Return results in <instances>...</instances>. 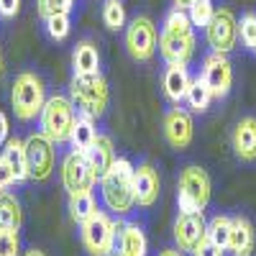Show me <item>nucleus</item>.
<instances>
[{
  "label": "nucleus",
  "mask_w": 256,
  "mask_h": 256,
  "mask_svg": "<svg viewBox=\"0 0 256 256\" xmlns=\"http://www.w3.org/2000/svg\"><path fill=\"white\" fill-rule=\"evenodd\" d=\"M195 26L187 16V10L174 8L169 10L164 24H162V34H159V52L164 56L166 64H187L195 54Z\"/></svg>",
  "instance_id": "nucleus-1"
},
{
  "label": "nucleus",
  "mask_w": 256,
  "mask_h": 256,
  "mask_svg": "<svg viewBox=\"0 0 256 256\" xmlns=\"http://www.w3.org/2000/svg\"><path fill=\"white\" fill-rule=\"evenodd\" d=\"M134 174L136 166L128 159H116L108 174L100 180L102 190V202L108 205L110 212L116 216H128L136 205V190H134Z\"/></svg>",
  "instance_id": "nucleus-2"
},
{
  "label": "nucleus",
  "mask_w": 256,
  "mask_h": 256,
  "mask_svg": "<svg viewBox=\"0 0 256 256\" xmlns=\"http://www.w3.org/2000/svg\"><path fill=\"white\" fill-rule=\"evenodd\" d=\"M70 100L80 116L100 118L108 110V102H110L108 82H105V77L100 72L98 74H74L72 84H70Z\"/></svg>",
  "instance_id": "nucleus-3"
},
{
  "label": "nucleus",
  "mask_w": 256,
  "mask_h": 256,
  "mask_svg": "<svg viewBox=\"0 0 256 256\" xmlns=\"http://www.w3.org/2000/svg\"><path fill=\"white\" fill-rule=\"evenodd\" d=\"M10 102H13L16 118L20 120H34L36 116H41V110L46 105V88L41 82V77L34 72H20L13 82Z\"/></svg>",
  "instance_id": "nucleus-4"
},
{
  "label": "nucleus",
  "mask_w": 256,
  "mask_h": 256,
  "mask_svg": "<svg viewBox=\"0 0 256 256\" xmlns=\"http://www.w3.org/2000/svg\"><path fill=\"white\" fill-rule=\"evenodd\" d=\"M77 108L72 105L70 98L64 95H54L46 100L44 110H41V128L54 144H64V141H72V131H74V123H77Z\"/></svg>",
  "instance_id": "nucleus-5"
},
{
  "label": "nucleus",
  "mask_w": 256,
  "mask_h": 256,
  "mask_svg": "<svg viewBox=\"0 0 256 256\" xmlns=\"http://www.w3.org/2000/svg\"><path fill=\"white\" fill-rule=\"evenodd\" d=\"M180 210H205L210 202V177L202 166L190 164L180 172Z\"/></svg>",
  "instance_id": "nucleus-6"
},
{
  "label": "nucleus",
  "mask_w": 256,
  "mask_h": 256,
  "mask_svg": "<svg viewBox=\"0 0 256 256\" xmlns=\"http://www.w3.org/2000/svg\"><path fill=\"white\" fill-rule=\"evenodd\" d=\"M118 228L105 212H95V216L82 223V246L90 256H110L116 248V238H118Z\"/></svg>",
  "instance_id": "nucleus-7"
},
{
  "label": "nucleus",
  "mask_w": 256,
  "mask_h": 256,
  "mask_svg": "<svg viewBox=\"0 0 256 256\" xmlns=\"http://www.w3.org/2000/svg\"><path fill=\"white\" fill-rule=\"evenodd\" d=\"M159 46L156 26L148 16H136L126 26V49L136 62H152Z\"/></svg>",
  "instance_id": "nucleus-8"
},
{
  "label": "nucleus",
  "mask_w": 256,
  "mask_h": 256,
  "mask_svg": "<svg viewBox=\"0 0 256 256\" xmlns=\"http://www.w3.org/2000/svg\"><path fill=\"white\" fill-rule=\"evenodd\" d=\"M26 146V164H28V177L36 182H44L52 177L54 164H56V148L54 141L46 134H34L24 141Z\"/></svg>",
  "instance_id": "nucleus-9"
},
{
  "label": "nucleus",
  "mask_w": 256,
  "mask_h": 256,
  "mask_svg": "<svg viewBox=\"0 0 256 256\" xmlns=\"http://www.w3.org/2000/svg\"><path fill=\"white\" fill-rule=\"evenodd\" d=\"M205 38L216 54H228L238 44V20L230 8H216V16L205 28Z\"/></svg>",
  "instance_id": "nucleus-10"
},
{
  "label": "nucleus",
  "mask_w": 256,
  "mask_h": 256,
  "mask_svg": "<svg viewBox=\"0 0 256 256\" xmlns=\"http://www.w3.org/2000/svg\"><path fill=\"white\" fill-rule=\"evenodd\" d=\"M95 174L90 169V162L84 156V152L74 148L72 154H67L62 164V184L67 190V195H82V192H92V184H95Z\"/></svg>",
  "instance_id": "nucleus-11"
},
{
  "label": "nucleus",
  "mask_w": 256,
  "mask_h": 256,
  "mask_svg": "<svg viewBox=\"0 0 256 256\" xmlns=\"http://www.w3.org/2000/svg\"><path fill=\"white\" fill-rule=\"evenodd\" d=\"M208 238V220L202 210H180L174 220V241L180 251L195 254L198 246Z\"/></svg>",
  "instance_id": "nucleus-12"
},
{
  "label": "nucleus",
  "mask_w": 256,
  "mask_h": 256,
  "mask_svg": "<svg viewBox=\"0 0 256 256\" xmlns=\"http://www.w3.org/2000/svg\"><path fill=\"white\" fill-rule=\"evenodd\" d=\"M202 80L208 82L212 98H226L230 92V84H233V70H230L228 56L212 52L202 64Z\"/></svg>",
  "instance_id": "nucleus-13"
},
{
  "label": "nucleus",
  "mask_w": 256,
  "mask_h": 256,
  "mask_svg": "<svg viewBox=\"0 0 256 256\" xmlns=\"http://www.w3.org/2000/svg\"><path fill=\"white\" fill-rule=\"evenodd\" d=\"M164 136L169 141V146L174 148H187L195 136V123L192 116L184 108H172L164 116Z\"/></svg>",
  "instance_id": "nucleus-14"
},
{
  "label": "nucleus",
  "mask_w": 256,
  "mask_h": 256,
  "mask_svg": "<svg viewBox=\"0 0 256 256\" xmlns=\"http://www.w3.org/2000/svg\"><path fill=\"white\" fill-rule=\"evenodd\" d=\"M134 190H136V202L141 208H152L159 200V174L152 164H138L136 166V174H134Z\"/></svg>",
  "instance_id": "nucleus-15"
},
{
  "label": "nucleus",
  "mask_w": 256,
  "mask_h": 256,
  "mask_svg": "<svg viewBox=\"0 0 256 256\" xmlns=\"http://www.w3.org/2000/svg\"><path fill=\"white\" fill-rule=\"evenodd\" d=\"M233 152L241 162H256V118L246 116L233 128Z\"/></svg>",
  "instance_id": "nucleus-16"
},
{
  "label": "nucleus",
  "mask_w": 256,
  "mask_h": 256,
  "mask_svg": "<svg viewBox=\"0 0 256 256\" xmlns=\"http://www.w3.org/2000/svg\"><path fill=\"white\" fill-rule=\"evenodd\" d=\"M84 156H88V162H90V169H92L95 180H102L105 174H108V169L113 166V162L118 159L116 152H113V141L108 136H98L92 141V146L84 152Z\"/></svg>",
  "instance_id": "nucleus-17"
},
{
  "label": "nucleus",
  "mask_w": 256,
  "mask_h": 256,
  "mask_svg": "<svg viewBox=\"0 0 256 256\" xmlns=\"http://www.w3.org/2000/svg\"><path fill=\"white\" fill-rule=\"evenodd\" d=\"M190 84H192V77L187 72V64H166V72H164V95L169 100L177 102V105L182 100H187Z\"/></svg>",
  "instance_id": "nucleus-18"
},
{
  "label": "nucleus",
  "mask_w": 256,
  "mask_h": 256,
  "mask_svg": "<svg viewBox=\"0 0 256 256\" xmlns=\"http://www.w3.org/2000/svg\"><path fill=\"white\" fill-rule=\"evenodd\" d=\"M118 256H146V236L136 223H126L118 228L116 248Z\"/></svg>",
  "instance_id": "nucleus-19"
},
{
  "label": "nucleus",
  "mask_w": 256,
  "mask_h": 256,
  "mask_svg": "<svg viewBox=\"0 0 256 256\" xmlns=\"http://www.w3.org/2000/svg\"><path fill=\"white\" fill-rule=\"evenodd\" d=\"M256 244V233L254 226L246 218H233V228H230V241H228V251L233 256H251Z\"/></svg>",
  "instance_id": "nucleus-20"
},
{
  "label": "nucleus",
  "mask_w": 256,
  "mask_h": 256,
  "mask_svg": "<svg viewBox=\"0 0 256 256\" xmlns=\"http://www.w3.org/2000/svg\"><path fill=\"white\" fill-rule=\"evenodd\" d=\"M72 64H74V74H98L100 72L98 46L92 41H80L72 54Z\"/></svg>",
  "instance_id": "nucleus-21"
},
{
  "label": "nucleus",
  "mask_w": 256,
  "mask_h": 256,
  "mask_svg": "<svg viewBox=\"0 0 256 256\" xmlns=\"http://www.w3.org/2000/svg\"><path fill=\"white\" fill-rule=\"evenodd\" d=\"M3 159H6L8 166L13 169L16 182H20V180L28 177V164H26V146H24V141L8 138V144H6V148H3Z\"/></svg>",
  "instance_id": "nucleus-22"
},
{
  "label": "nucleus",
  "mask_w": 256,
  "mask_h": 256,
  "mask_svg": "<svg viewBox=\"0 0 256 256\" xmlns=\"http://www.w3.org/2000/svg\"><path fill=\"white\" fill-rule=\"evenodd\" d=\"M20 220H24L20 202L10 192H0V230H18Z\"/></svg>",
  "instance_id": "nucleus-23"
},
{
  "label": "nucleus",
  "mask_w": 256,
  "mask_h": 256,
  "mask_svg": "<svg viewBox=\"0 0 256 256\" xmlns=\"http://www.w3.org/2000/svg\"><path fill=\"white\" fill-rule=\"evenodd\" d=\"M210 100H212V92L208 88V82L202 80V74L195 77V80H192V84H190V92H187V105L195 113H205L210 108Z\"/></svg>",
  "instance_id": "nucleus-24"
},
{
  "label": "nucleus",
  "mask_w": 256,
  "mask_h": 256,
  "mask_svg": "<svg viewBox=\"0 0 256 256\" xmlns=\"http://www.w3.org/2000/svg\"><path fill=\"white\" fill-rule=\"evenodd\" d=\"M95 212H98V208H95L92 192H82V195H72V198H70V216H72V220H77L80 226L88 223Z\"/></svg>",
  "instance_id": "nucleus-25"
},
{
  "label": "nucleus",
  "mask_w": 256,
  "mask_h": 256,
  "mask_svg": "<svg viewBox=\"0 0 256 256\" xmlns=\"http://www.w3.org/2000/svg\"><path fill=\"white\" fill-rule=\"evenodd\" d=\"M95 138H98V134H95L92 118L80 116L77 123H74V131H72V144H74V148H80V152H88Z\"/></svg>",
  "instance_id": "nucleus-26"
},
{
  "label": "nucleus",
  "mask_w": 256,
  "mask_h": 256,
  "mask_svg": "<svg viewBox=\"0 0 256 256\" xmlns=\"http://www.w3.org/2000/svg\"><path fill=\"white\" fill-rule=\"evenodd\" d=\"M230 228H233V218L216 216V218L208 223V238L226 251L228 248V241H230Z\"/></svg>",
  "instance_id": "nucleus-27"
},
{
  "label": "nucleus",
  "mask_w": 256,
  "mask_h": 256,
  "mask_svg": "<svg viewBox=\"0 0 256 256\" xmlns=\"http://www.w3.org/2000/svg\"><path fill=\"white\" fill-rule=\"evenodd\" d=\"M102 24L108 26V31H123L126 28V8H123L120 0H105Z\"/></svg>",
  "instance_id": "nucleus-28"
},
{
  "label": "nucleus",
  "mask_w": 256,
  "mask_h": 256,
  "mask_svg": "<svg viewBox=\"0 0 256 256\" xmlns=\"http://www.w3.org/2000/svg\"><path fill=\"white\" fill-rule=\"evenodd\" d=\"M187 16L192 20V26L208 28V24L212 20V16H216V6H212V0H195V3L187 8Z\"/></svg>",
  "instance_id": "nucleus-29"
},
{
  "label": "nucleus",
  "mask_w": 256,
  "mask_h": 256,
  "mask_svg": "<svg viewBox=\"0 0 256 256\" xmlns=\"http://www.w3.org/2000/svg\"><path fill=\"white\" fill-rule=\"evenodd\" d=\"M238 36H241V41H244V46L256 54V16H254V13H246V16L238 20Z\"/></svg>",
  "instance_id": "nucleus-30"
},
{
  "label": "nucleus",
  "mask_w": 256,
  "mask_h": 256,
  "mask_svg": "<svg viewBox=\"0 0 256 256\" xmlns=\"http://www.w3.org/2000/svg\"><path fill=\"white\" fill-rule=\"evenodd\" d=\"M72 3L74 0H36L38 6V13L41 18H52V16H59V13H70L72 10Z\"/></svg>",
  "instance_id": "nucleus-31"
},
{
  "label": "nucleus",
  "mask_w": 256,
  "mask_h": 256,
  "mask_svg": "<svg viewBox=\"0 0 256 256\" xmlns=\"http://www.w3.org/2000/svg\"><path fill=\"white\" fill-rule=\"evenodd\" d=\"M46 31L52 38H64L70 34V13H59V16H52L46 18Z\"/></svg>",
  "instance_id": "nucleus-32"
},
{
  "label": "nucleus",
  "mask_w": 256,
  "mask_h": 256,
  "mask_svg": "<svg viewBox=\"0 0 256 256\" xmlns=\"http://www.w3.org/2000/svg\"><path fill=\"white\" fill-rule=\"evenodd\" d=\"M18 254H20L18 230H0V256H18Z\"/></svg>",
  "instance_id": "nucleus-33"
},
{
  "label": "nucleus",
  "mask_w": 256,
  "mask_h": 256,
  "mask_svg": "<svg viewBox=\"0 0 256 256\" xmlns=\"http://www.w3.org/2000/svg\"><path fill=\"white\" fill-rule=\"evenodd\" d=\"M13 182H16L13 169L8 166V162L3 159V154H0V192H6V190H8Z\"/></svg>",
  "instance_id": "nucleus-34"
},
{
  "label": "nucleus",
  "mask_w": 256,
  "mask_h": 256,
  "mask_svg": "<svg viewBox=\"0 0 256 256\" xmlns=\"http://www.w3.org/2000/svg\"><path fill=\"white\" fill-rule=\"evenodd\" d=\"M195 256H223V248H220V246H216L210 238H205V241L198 246Z\"/></svg>",
  "instance_id": "nucleus-35"
},
{
  "label": "nucleus",
  "mask_w": 256,
  "mask_h": 256,
  "mask_svg": "<svg viewBox=\"0 0 256 256\" xmlns=\"http://www.w3.org/2000/svg\"><path fill=\"white\" fill-rule=\"evenodd\" d=\"M20 10V0H0V16L3 18H13Z\"/></svg>",
  "instance_id": "nucleus-36"
},
{
  "label": "nucleus",
  "mask_w": 256,
  "mask_h": 256,
  "mask_svg": "<svg viewBox=\"0 0 256 256\" xmlns=\"http://www.w3.org/2000/svg\"><path fill=\"white\" fill-rule=\"evenodd\" d=\"M8 131H10L8 118H6V113H3V110H0V146L8 144Z\"/></svg>",
  "instance_id": "nucleus-37"
},
{
  "label": "nucleus",
  "mask_w": 256,
  "mask_h": 256,
  "mask_svg": "<svg viewBox=\"0 0 256 256\" xmlns=\"http://www.w3.org/2000/svg\"><path fill=\"white\" fill-rule=\"evenodd\" d=\"M159 256H184V251H180V248H164Z\"/></svg>",
  "instance_id": "nucleus-38"
},
{
  "label": "nucleus",
  "mask_w": 256,
  "mask_h": 256,
  "mask_svg": "<svg viewBox=\"0 0 256 256\" xmlns=\"http://www.w3.org/2000/svg\"><path fill=\"white\" fill-rule=\"evenodd\" d=\"M195 0H174V8H182V10H187Z\"/></svg>",
  "instance_id": "nucleus-39"
},
{
  "label": "nucleus",
  "mask_w": 256,
  "mask_h": 256,
  "mask_svg": "<svg viewBox=\"0 0 256 256\" xmlns=\"http://www.w3.org/2000/svg\"><path fill=\"white\" fill-rule=\"evenodd\" d=\"M24 256H44V251H36V248H34V251H26Z\"/></svg>",
  "instance_id": "nucleus-40"
},
{
  "label": "nucleus",
  "mask_w": 256,
  "mask_h": 256,
  "mask_svg": "<svg viewBox=\"0 0 256 256\" xmlns=\"http://www.w3.org/2000/svg\"><path fill=\"white\" fill-rule=\"evenodd\" d=\"M0 74H3V54H0Z\"/></svg>",
  "instance_id": "nucleus-41"
}]
</instances>
